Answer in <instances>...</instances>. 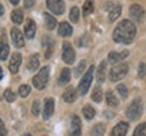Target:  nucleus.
Listing matches in <instances>:
<instances>
[{
	"instance_id": "nucleus-1",
	"label": "nucleus",
	"mask_w": 146,
	"mask_h": 136,
	"mask_svg": "<svg viewBox=\"0 0 146 136\" xmlns=\"http://www.w3.org/2000/svg\"><path fill=\"white\" fill-rule=\"evenodd\" d=\"M137 35V27L135 24L131 20L126 19V20H122L115 27L114 34H112V38L116 43H123V45H130L134 38Z\"/></svg>"
},
{
	"instance_id": "nucleus-2",
	"label": "nucleus",
	"mask_w": 146,
	"mask_h": 136,
	"mask_svg": "<svg viewBox=\"0 0 146 136\" xmlns=\"http://www.w3.org/2000/svg\"><path fill=\"white\" fill-rule=\"evenodd\" d=\"M142 110H143V104H142V99L141 97H137L131 101V104L127 106L126 109V116L130 121H135L138 120L142 116Z\"/></svg>"
},
{
	"instance_id": "nucleus-3",
	"label": "nucleus",
	"mask_w": 146,
	"mask_h": 136,
	"mask_svg": "<svg viewBox=\"0 0 146 136\" xmlns=\"http://www.w3.org/2000/svg\"><path fill=\"white\" fill-rule=\"evenodd\" d=\"M127 73H129V65L126 62H119L112 66V69L110 70L108 73V77L112 82H115V81L123 79L127 76Z\"/></svg>"
},
{
	"instance_id": "nucleus-4",
	"label": "nucleus",
	"mask_w": 146,
	"mask_h": 136,
	"mask_svg": "<svg viewBox=\"0 0 146 136\" xmlns=\"http://www.w3.org/2000/svg\"><path fill=\"white\" fill-rule=\"evenodd\" d=\"M49 72H50L49 66H45V68H42L41 70H39V73H36V76H34L33 85H34L35 89L41 90L46 86L47 81H49Z\"/></svg>"
},
{
	"instance_id": "nucleus-5",
	"label": "nucleus",
	"mask_w": 146,
	"mask_h": 136,
	"mask_svg": "<svg viewBox=\"0 0 146 136\" xmlns=\"http://www.w3.org/2000/svg\"><path fill=\"white\" fill-rule=\"evenodd\" d=\"M94 72H95V68H94V66H91V68L85 72V74L83 76V78H81L80 84H78V94H80V96L87 94V92H88V89H89V86H91V84H92Z\"/></svg>"
},
{
	"instance_id": "nucleus-6",
	"label": "nucleus",
	"mask_w": 146,
	"mask_h": 136,
	"mask_svg": "<svg viewBox=\"0 0 146 136\" xmlns=\"http://www.w3.org/2000/svg\"><path fill=\"white\" fill-rule=\"evenodd\" d=\"M47 8L56 15H61L65 11V3L64 0H46Z\"/></svg>"
},
{
	"instance_id": "nucleus-7",
	"label": "nucleus",
	"mask_w": 146,
	"mask_h": 136,
	"mask_svg": "<svg viewBox=\"0 0 146 136\" xmlns=\"http://www.w3.org/2000/svg\"><path fill=\"white\" fill-rule=\"evenodd\" d=\"M74 58H76V54H74V50L73 47L69 45V43H64L62 46V61L65 63H70L74 62Z\"/></svg>"
},
{
	"instance_id": "nucleus-8",
	"label": "nucleus",
	"mask_w": 146,
	"mask_h": 136,
	"mask_svg": "<svg viewBox=\"0 0 146 136\" xmlns=\"http://www.w3.org/2000/svg\"><path fill=\"white\" fill-rule=\"evenodd\" d=\"M130 16L134 20L142 22L145 19V8L139 4H133L130 7Z\"/></svg>"
},
{
	"instance_id": "nucleus-9",
	"label": "nucleus",
	"mask_w": 146,
	"mask_h": 136,
	"mask_svg": "<svg viewBox=\"0 0 146 136\" xmlns=\"http://www.w3.org/2000/svg\"><path fill=\"white\" fill-rule=\"evenodd\" d=\"M129 57V51H111L108 54V59L107 62L111 63V65H116V63L122 62L125 58Z\"/></svg>"
},
{
	"instance_id": "nucleus-10",
	"label": "nucleus",
	"mask_w": 146,
	"mask_h": 136,
	"mask_svg": "<svg viewBox=\"0 0 146 136\" xmlns=\"http://www.w3.org/2000/svg\"><path fill=\"white\" fill-rule=\"evenodd\" d=\"M11 39H12V43L15 45V47H23L25 46V37L19 28H11Z\"/></svg>"
},
{
	"instance_id": "nucleus-11",
	"label": "nucleus",
	"mask_w": 146,
	"mask_h": 136,
	"mask_svg": "<svg viewBox=\"0 0 146 136\" xmlns=\"http://www.w3.org/2000/svg\"><path fill=\"white\" fill-rule=\"evenodd\" d=\"M81 135V121L77 115L72 116L70 121V136H80Z\"/></svg>"
},
{
	"instance_id": "nucleus-12",
	"label": "nucleus",
	"mask_w": 146,
	"mask_h": 136,
	"mask_svg": "<svg viewBox=\"0 0 146 136\" xmlns=\"http://www.w3.org/2000/svg\"><path fill=\"white\" fill-rule=\"evenodd\" d=\"M21 63H22V55L19 53H15L12 54L11 57V61H10V65H8V69H10L11 73H18V70L21 68Z\"/></svg>"
},
{
	"instance_id": "nucleus-13",
	"label": "nucleus",
	"mask_w": 146,
	"mask_h": 136,
	"mask_svg": "<svg viewBox=\"0 0 146 136\" xmlns=\"http://www.w3.org/2000/svg\"><path fill=\"white\" fill-rule=\"evenodd\" d=\"M127 131H129V124L126 121H120L112 128L110 136H126Z\"/></svg>"
},
{
	"instance_id": "nucleus-14",
	"label": "nucleus",
	"mask_w": 146,
	"mask_h": 136,
	"mask_svg": "<svg viewBox=\"0 0 146 136\" xmlns=\"http://www.w3.org/2000/svg\"><path fill=\"white\" fill-rule=\"evenodd\" d=\"M54 113V100L46 99L45 100V108H43V119L49 120Z\"/></svg>"
},
{
	"instance_id": "nucleus-15",
	"label": "nucleus",
	"mask_w": 146,
	"mask_h": 136,
	"mask_svg": "<svg viewBox=\"0 0 146 136\" xmlns=\"http://www.w3.org/2000/svg\"><path fill=\"white\" fill-rule=\"evenodd\" d=\"M35 32H36L35 22L33 20V19H27L26 26H25V35H26L29 39H33V38L35 37Z\"/></svg>"
},
{
	"instance_id": "nucleus-16",
	"label": "nucleus",
	"mask_w": 146,
	"mask_h": 136,
	"mask_svg": "<svg viewBox=\"0 0 146 136\" xmlns=\"http://www.w3.org/2000/svg\"><path fill=\"white\" fill-rule=\"evenodd\" d=\"M8 54H10V46H8V43H7L5 35L3 34L1 41H0V61H4V59H7Z\"/></svg>"
},
{
	"instance_id": "nucleus-17",
	"label": "nucleus",
	"mask_w": 146,
	"mask_h": 136,
	"mask_svg": "<svg viewBox=\"0 0 146 136\" xmlns=\"http://www.w3.org/2000/svg\"><path fill=\"white\" fill-rule=\"evenodd\" d=\"M42 45L46 47V51H45V58H47V59H49V58L53 55V51H54V42H53L52 38L43 37Z\"/></svg>"
},
{
	"instance_id": "nucleus-18",
	"label": "nucleus",
	"mask_w": 146,
	"mask_h": 136,
	"mask_svg": "<svg viewBox=\"0 0 146 136\" xmlns=\"http://www.w3.org/2000/svg\"><path fill=\"white\" fill-rule=\"evenodd\" d=\"M108 19L110 22H115L122 14V7L119 4H111V8H108Z\"/></svg>"
},
{
	"instance_id": "nucleus-19",
	"label": "nucleus",
	"mask_w": 146,
	"mask_h": 136,
	"mask_svg": "<svg viewBox=\"0 0 146 136\" xmlns=\"http://www.w3.org/2000/svg\"><path fill=\"white\" fill-rule=\"evenodd\" d=\"M62 99H64V101H66V102H73L74 100L77 99L76 89H74V88H72V86L66 88V89H65V92H64V94H62Z\"/></svg>"
},
{
	"instance_id": "nucleus-20",
	"label": "nucleus",
	"mask_w": 146,
	"mask_h": 136,
	"mask_svg": "<svg viewBox=\"0 0 146 136\" xmlns=\"http://www.w3.org/2000/svg\"><path fill=\"white\" fill-rule=\"evenodd\" d=\"M72 26L66 23V22H62V23H60V26H58V35L60 37H69V35H72Z\"/></svg>"
},
{
	"instance_id": "nucleus-21",
	"label": "nucleus",
	"mask_w": 146,
	"mask_h": 136,
	"mask_svg": "<svg viewBox=\"0 0 146 136\" xmlns=\"http://www.w3.org/2000/svg\"><path fill=\"white\" fill-rule=\"evenodd\" d=\"M107 61H102L99 65V68H98V73H96V79H98V82L102 84V82H104V78H106V69H107Z\"/></svg>"
},
{
	"instance_id": "nucleus-22",
	"label": "nucleus",
	"mask_w": 146,
	"mask_h": 136,
	"mask_svg": "<svg viewBox=\"0 0 146 136\" xmlns=\"http://www.w3.org/2000/svg\"><path fill=\"white\" fill-rule=\"evenodd\" d=\"M38 68H39V55H38V54H33L31 57L29 58L27 69L31 70V72H35Z\"/></svg>"
},
{
	"instance_id": "nucleus-23",
	"label": "nucleus",
	"mask_w": 146,
	"mask_h": 136,
	"mask_svg": "<svg viewBox=\"0 0 146 136\" xmlns=\"http://www.w3.org/2000/svg\"><path fill=\"white\" fill-rule=\"evenodd\" d=\"M43 19H45V24H46V28L47 30H54L56 26H57V20H56V18L50 14H43Z\"/></svg>"
},
{
	"instance_id": "nucleus-24",
	"label": "nucleus",
	"mask_w": 146,
	"mask_h": 136,
	"mask_svg": "<svg viewBox=\"0 0 146 136\" xmlns=\"http://www.w3.org/2000/svg\"><path fill=\"white\" fill-rule=\"evenodd\" d=\"M70 81V70L68 68L62 69V72L58 77V85H66Z\"/></svg>"
},
{
	"instance_id": "nucleus-25",
	"label": "nucleus",
	"mask_w": 146,
	"mask_h": 136,
	"mask_svg": "<svg viewBox=\"0 0 146 136\" xmlns=\"http://www.w3.org/2000/svg\"><path fill=\"white\" fill-rule=\"evenodd\" d=\"M106 101H107V105H110V106H118L119 105V100L115 97V94L111 90H108L106 93Z\"/></svg>"
},
{
	"instance_id": "nucleus-26",
	"label": "nucleus",
	"mask_w": 146,
	"mask_h": 136,
	"mask_svg": "<svg viewBox=\"0 0 146 136\" xmlns=\"http://www.w3.org/2000/svg\"><path fill=\"white\" fill-rule=\"evenodd\" d=\"M11 20L14 22L15 24H21L23 22V12L21 10H14L11 14Z\"/></svg>"
},
{
	"instance_id": "nucleus-27",
	"label": "nucleus",
	"mask_w": 146,
	"mask_h": 136,
	"mask_svg": "<svg viewBox=\"0 0 146 136\" xmlns=\"http://www.w3.org/2000/svg\"><path fill=\"white\" fill-rule=\"evenodd\" d=\"M94 0H85V3L83 5V15H89V14H92L94 12Z\"/></svg>"
},
{
	"instance_id": "nucleus-28",
	"label": "nucleus",
	"mask_w": 146,
	"mask_h": 136,
	"mask_svg": "<svg viewBox=\"0 0 146 136\" xmlns=\"http://www.w3.org/2000/svg\"><path fill=\"white\" fill-rule=\"evenodd\" d=\"M83 115L87 120H91V119H94L95 117L96 112H95V109L91 106V105H85V106L83 108Z\"/></svg>"
},
{
	"instance_id": "nucleus-29",
	"label": "nucleus",
	"mask_w": 146,
	"mask_h": 136,
	"mask_svg": "<svg viewBox=\"0 0 146 136\" xmlns=\"http://www.w3.org/2000/svg\"><path fill=\"white\" fill-rule=\"evenodd\" d=\"M69 19H70L73 23H77L78 22V19H80V8H78L77 5L72 7V10L69 12Z\"/></svg>"
},
{
	"instance_id": "nucleus-30",
	"label": "nucleus",
	"mask_w": 146,
	"mask_h": 136,
	"mask_svg": "<svg viewBox=\"0 0 146 136\" xmlns=\"http://www.w3.org/2000/svg\"><path fill=\"white\" fill-rule=\"evenodd\" d=\"M91 99L94 100L95 102H100L102 101V99H103V93H102V89H100L99 86H96L94 89V92H92V94H91Z\"/></svg>"
},
{
	"instance_id": "nucleus-31",
	"label": "nucleus",
	"mask_w": 146,
	"mask_h": 136,
	"mask_svg": "<svg viewBox=\"0 0 146 136\" xmlns=\"http://www.w3.org/2000/svg\"><path fill=\"white\" fill-rule=\"evenodd\" d=\"M104 132H106V127L103 124H98V125H95L92 128L91 133H92V136H103Z\"/></svg>"
},
{
	"instance_id": "nucleus-32",
	"label": "nucleus",
	"mask_w": 146,
	"mask_h": 136,
	"mask_svg": "<svg viewBox=\"0 0 146 136\" xmlns=\"http://www.w3.org/2000/svg\"><path fill=\"white\" fill-rule=\"evenodd\" d=\"M133 136H146V123H142L134 129Z\"/></svg>"
},
{
	"instance_id": "nucleus-33",
	"label": "nucleus",
	"mask_w": 146,
	"mask_h": 136,
	"mask_svg": "<svg viewBox=\"0 0 146 136\" xmlns=\"http://www.w3.org/2000/svg\"><path fill=\"white\" fill-rule=\"evenodd\" d=\"M30 92H31V88L29 85H22L21 88H19V96L21 97H27L30 94Z\"/></svg>"
},
{
	"instance_id": "nucleus-34",
	"label": "nucleus",
	"mask_w": 146,
	"mask_h": 136,
	"mask_svg": "<svg viewBox=\"0 0 146 136\" xmlns=\"http://www.w3.org/2000/svg\"><path fill=\"white\" fill-rule=\"evenodd\" d=\"M4 99L8 101V102H14L15 101V99H16V96H15V93L12 92L11 89H5V92H4Z\"/></svg>"
},
{
	"instance_id": "nucleus-35",
	"label": "nucleus",
	"mask_w": 146,
	"mask_h": 136,
	"mask_svg": "<svg viewBox=\"0 0 146 136\" xmlns=\"http://www.w3.org/2000/svg\"><path fill=\"white\" fill-rule=\"evenodd\" d=\"M116 90H118V93H119L123 99H126V97L129 96V90H127V88H126L125 85L119 84V85H118V88H116Z\"/></svg>"
},
{
	"instance_id": "nucleus-36",
	"label": "nucleus",
	"mask_w": 146,
	"mask_h": 136,
	"mask_svg": "<svg viewBox=\"0 0 146 136\" xmlns=\"http://www.w3.org/2000/svg\"><path fill=\"white\" fill-rule=\"evenodd\" d=\"M39 101L38 100H35L34 102H33V108H31V112H33V115L34 116H38L39 115V112H41V106H39Z\"/></svg>"
},
{
	"instance_id": "nucleus-37",
	"label": "nucleus",
	"mask_w": 146,
	"mask_h": 136,
	"mask_svg": "<svg viewBox=\"0 0 146 136\" xmlns=\"http://www.w3.org/2000/svg\"><path fill=\"white\" fill-rule=\"evenodd\" d=\"M146 76V65L143 62L139 63V66H138V77L139 78H143Z\"/></svg>"
},
{
	"instance_id": "nucleus-38",
	"label": "nucleus",
	"mask_w": 146,
	"mask_h": 136,
	"mask_svg": "<svg viewBox=\"0 0 146 136\" xmlns=\"http://www.w3.org/2000/svg\"><path fill=\"white\" fill-rule=\"evenodd\" d=\"M85 65H87V63H85V61H81V62H80V65H78L77 68H76V70H74V76H81V73H83L84 72V69H85Z\"/></svg>"
},
{
	"instance_id": "nucleus-39",
	"label": "nucleus",
	"mask_w": 146,
	"mask_h": 136,
	"mask_svg": "<svg viewBox=\"0 0 146 136\" xmlns=\"http://www.w3.org/2000/svg\"><path fill=\"white\" fill-rule=\"evenodd\" d=\"M5 135H7V129H5L3 120L0 119V136H5Z\"/></svg>"
},
{
	"instance_id": "nucleus-40",
	"label": "nucleus",
	"mask_w": 146,
	"mask_h": 136,
	"mask_svg": "<svg viewBox=\"0 0 146 136\" xmlns=\"http://www.w3.org/2000/svg\"><path fill=\"white\" fill-rule=\"evenodd\" d=\"M35 3V0H25V8H31Z\"/></svg>"
},
{
	"instance_id": "nucleus-41",
	"label": "nucleus",
	"mask_w": 146,
	"mask_h": 136,
	"mask_svg": "<svg viewBox=\"0 0 146 136\" xmlns=\"http://www.w3.org/2000/svg\"><path fill=\"white\" fill-rule=\"evenodd\" d=\"M3 14H4V8H3V5L0 3V15H3Z\"/></svg>"
},
{
	"instance_id": "nucleus-42",
	"label": "nucleus",
	"mask_w": 146,
	"mask_h": 136,
	"mask_svg": "<svg viewBox=\"0 0 146 136\" xmlns=\"http://www.w3.org/2000/svg\"><path fill=\"white\" fill-rule=\"evenodd\" d=\"M10 1H11V4H14V5H16L19 3V0H10Z\"/></svg>"
},
{
	"instance_id": "nucleus-43",
	"label": "nucleus",
	"mask_w": 146,
	"mask_h": 136,
	"mask_svg": "<svg viewBox=\"0 0 146 136\" xmlns=\"http://www.w3.org/2000/svg\"><path fill=\"white\" fill-rule=\"evenodd\" d=\"M3 78V70H1V68H0V79Z\"/></svg>"
},
{
	"instance_id": "nucleus-44",
	"label": "nucleus",
	"mask_w": 146,
	"mask_h": 136,
	"mask_svg": "<svg viewBox=\"0 0 146 136\" xmlns=\"http://www.w3.org/2000/svg\"><path fill=\"white\" fill-rule=\"evenodd\" d=\"M23 136H31V135H30V133H26V135H23Z\"/></svg>"
}]
</instances>
